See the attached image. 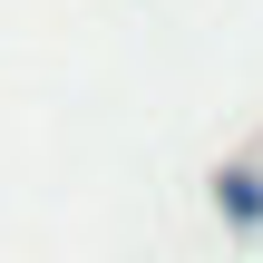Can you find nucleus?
I'll return each mask as SVG.
<instances>
[{
  "label": "nucleus",
  "mask_w": 263,
  "mask_h": 263,
  "mask_svg": "<svg viewBox=\"0 0 263 263\" xmlns=\"http://www.w3.org/2000/svg\"><path fill=\"white\" fill-rule=\"evenodd\" d=\"M224 205H234V215L254 224V215H263V176H224Z\"/></svg>",
  "instance_id": "f257e3e1"
}]
</instances>
